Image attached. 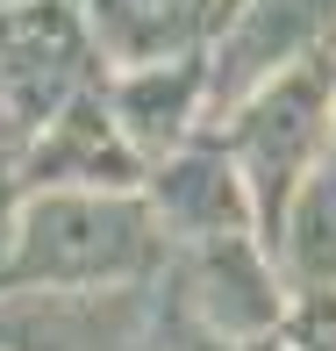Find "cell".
Segmentation results:
<instances>
[{
	"label": "cell",
	"instance_id": "cell-1",
	"mask_svg": "<svg viewBox=\"0 0 336 351\" xmlns=\"http://www.w3.org/2000/svg\"><path fill=\"white\" fill-rule=\"evenodd\" d=\"M172 265V237L143 186H36L14 215L0 287H143Z\"/></svg>",
	"mask_w": 336,
	"mask_h": 351
},
{
	"label": "cell",
	"instance_id": "cell-2",
	"mask_svg": "<svg viewBox=\"0 0 336 351\" xmlns=\"http://www.w3.org/2000/svg\"><path fill=\"white\" fill-rule=\"evenodd\" d=\"M222 151L236 158L258 208V237L279 244V222L294 208V194L308 186V172L336 151V51L286 65L279 79L250 86L236 108H222Z\"/></svg>",
	"mask_w": 336,
	"mask_h": 351
},
{
	"label": "cell",
	"instance_id": "cell-3",
	"mask_svg": "<svg viewBox=\"0 0 336 351\" xmlns=\"http://www.w3.org/2000/svg\"><path fill=\"white\" fill-rule=\"evenodd\" d=\"M93 79H107V65L93 51L79 0H8L0 8V101L22 122V136L43 130Z\"/></svg>",
	"mask_w": 336,
	"mask_h": 351
},
{
	"label": "cell",
	"instance_id": "cell-4",
	"mask_svg": "<svg viewBox=\"0 0 336 351\" xmlns=\"http://www.w3.org/2000/svg\"><path fill=\"white\" fill-rule=\"evenodd\" d=\"M165 280L179 287V301L201 323H215L236 344L279 337L286 301H294V280L258 230H222V237H201V244H179Z\"/></svg>",
	"mask_w": 336,
	"mask_h": 351
},
{
	"label": "cell",
	"instance_id": "cell-5",
	"mask_svg": "<svg viewBox=\"0 0 336 351\" xmlns=\"http://www.w3.org/2000/svg\"><path fill=\"white\" fill-rule=\"evenodd\" d=\"M322 51H336V0H236L207 43V115Z\"/></svg>",
	"mask_w": 336,
	"mask_h": 351
},
{
	"label": "cell",
	"instance_id": "cell-6",
	"mask_svg": "<svg viewBox=\"0 0 336 351\" xmlns=\"http://www.w3.org/2000/svg\"><path fill=\"white\" fill-rule=\"evenodd\" d=\"M157 280L143 287H0V351H136Z\"/></svg>",
	"mask_w": 336,
	"mask_h": 351
},
{
	"label": "cell",
	"instance_id": "cell-7",
	"mask_svg": "<svg viewBox=\"0 0 336 351\" xmlns=\"http://www.w3.org/2000/svg\"><path fill=\"white\" fill-rule=\"evenodd\" d=\"M22 186H143L151 180V158L122 136L115 108H107V79H93L86 93H72L43 130L22 136L14 151Z\"/></svg>",
	"mask_w": 336,
	"mask_h": 351
},
{
	"label": "cell",
	"instance_id": "cell-8",
	"mask_svg": "<svg viewBox=\"0 0 336 351\" xmlns=\"http://www.w3.org/2000/svg\"><path fill=\"white\" fill-rule=\"evenodd\" d=\"M157 222H165L172 251L179 244H201V237H222V230H258V208H250V186L236 172V158L222 151V136H186L179 151H165L143 180Z\"/></svg>",
	"mask_w": 336,
	"mask_h": 351
},
{
	"label": "cell",
	"instance_id": "cell-9",
	"mask_svg": "<svg viewBox=\"0 0 336 351\" xmlns=\"http://www.w3.org/2000/svg\"><path fill=\"white\" fill-rule=\"evenodd\" d=\"M107 108H115L122 136L157 165V158L179 151L186 136H201V122H207V51L107 72Z\"/></svg>",
	"mask_w": 336,
	"mask_h": 351
},
{
	"label": "cell",
	"instance_id": "cell-10",
	"mask_svg": "<svg viewBox=\"0 0 336 351\" xmlns=\"http://www.w3.org/2000/svg\"><path fill=\"white\" fill-rule=\"evenodd\" d=\"M79 14H86L107 72L207 51L222 29V0H79Z\"/></svg>",
	"mask_w": 336,
	"mask_h": 351
},
{
	"label": "cell",
	"instance_id": "cell-11",
	"mask_svg": "<svg viewBox=\"0 0 336 351\" xmlns=\"http://www.w3.org/2000/svg\"><path fill=\"white\" fill-rule=\"evenodd\" d=\"M272 251H279V265H286L294 287H336V151L294 194V208H286Z\"/></svg>",
	"mask_w": 336,
	"mask_h": 351
},
{
	"label": "cell",
	"instance_id": "cell-12",
	"mask_svg": "<svg viewBox=\"0 0 336 351\" xmlns=\"http://www.w3.org/2000/svg\"><path fill=\"white\" fill-rule=\"evenodd\" d=\"M136 351H244V344H236V337H222L215 323H201V315L179 301V287L157 273V294H151V315H143Z\"/></svg>",
	"mask_w": 336,
	"mask_h": 351
},
{
	"label": "cell",
	"instance_id": "cell-13",
	"mask_svg": "<svg viewBox=\"0 0 336 351\" xmlns=\"http://www.w3.org/2000/svg\"><path fill=\"white\" fill-rule=\"evenodd\" d=\"M279 344L286 351H336V287H294Z\"/></svg>",
	"mask_w": 336,
	"mask_h": 351
},
{
	"label": "cell",
	"instance_id": "cell-14",
	"mask_svg": "<svg viewBox=\"0 0 336 351\" xmlns=\"http://www.w3.org/2000/svg\"><path fill=\"white\" fill-rule=\"evenodd\" d=\"M22 165H14V151H0V273H8V251H14V215H22Z\"/></svg>",
	"mask_w": 336,
	"mask_h": 351
},
{
	"label": "cell",
	"instance_id": "cell-15",
	"mask_svg": "<svg viewBox=\"0 0 336 351\" xmlns=\"http://www.w3.org/2000/svg\"><path fill=\"white\" fill-rule=\"evenodd\" d=\"M0 151H22V122L8 115V101H0Z\"/></svg>",
	"mask_w": 336,
	"mask_h": 351
},
{
	"label": "cell",
	"instance_id": "cell-16",
	"mask_svg": "<svg viewBox=\"0 0 336 351\" xmlns=\"http://www.w3.org/2000/svg\"><path fill=\"white\" fill-rule=\"evenodd\" d=\"M250 351H286V344H279V337H265V344H250Z\"/></svg>",
	"mask_w": 336,
	"mask_h": 351
},
{
	"label": "cell",
	"instance_id": "cell-17",
	"mask_svg": "<svg viewBox=\"0 0 336 351\" xmlns=\"http://www.w3.org/2000/svg\"><path fill=\"white\" fill-rule=\"evenodd\" d=\"M229 8H236V0H222V14H229Z\"/></svg>",
	"mask_w": 336,
	"mask_h": 351
},
{
	"label": "cell",
	"instance_id": "cell-18",
	"mask_svg": "<svg viewBox=\"0 0 336 351\" xmlns=\"http://www.w3.org/2000/svg\"><path fill=\"white\" fill-rule=\"evenodd\" d=\"M0 8H8V0H0Z\"/></svg>",
	"mask_w": 336,
	"mask_h": 351
}]
</instances>
